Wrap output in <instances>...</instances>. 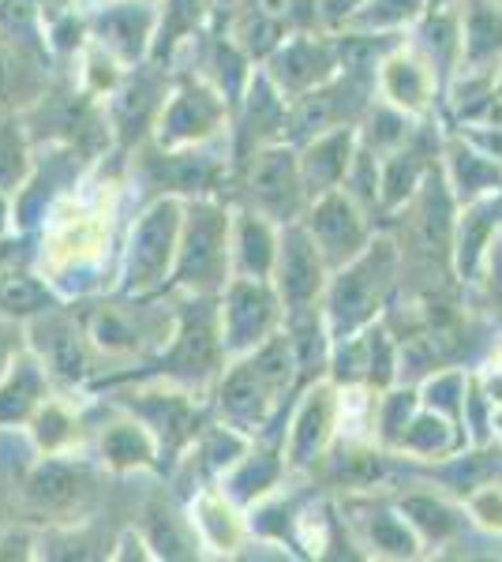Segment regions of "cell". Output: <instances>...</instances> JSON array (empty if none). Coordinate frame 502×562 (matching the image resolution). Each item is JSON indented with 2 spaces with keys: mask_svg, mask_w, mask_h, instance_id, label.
Returning <instances> with one entry per match:
<instances>
[{
  "mask_svg": "<svg viewBox=\"0 0 502 562\" xmlns=\"http://www.w3.org/2000/svg\"><path fill=\"white\" fill-rule=\"evenodd\" d=\"M297 352L289 334H274L259 349L236 357L217 379V409L222 420L241 428L244 435L259 431L278 413L281 394L297 379Z\"/></svg>",
  "mask_w": 502,
  "mask_h": 562,
  "instance_id": "1",
  "label": "cell"
},
{
  "mask_svg": "<svg viewBox=\"0 0 502 562\" xmlns=\"http://www.w3.org/2000/svg\"><path fill=\"white\" fill-rule=\"evenodd\" d=\"M109 225H113V188L109 184H102V192L94 199L76 192L60 195L45 211V233L38 251L42 281L60 285L64 278L102 267L109 248Z\"/></svg>",
  "mask_w": 502,
  "mask_h": 562,
  "instance_id": "2",
  "label": "cell"
},
{
  "mask_svg": "<svg viewBox=\"0 0 502 562\" xmlns=\"http://www.w3.org/2000/svg\"><path fill=\"white\" fill-rule=\"evenodd\" d=\"M233 281V214L222 203L199 195L185 206L172 285L188 296L222 293Z\"/></svg>",
  "mask_w": 502,
  "mask_h": 562,
  "instance_id": "3",
  "label": "cell"
},
{
  "mask_svg": "<svg viewBox=\"0 0 502 562\" xmlns=\"http://www.w3.org/2000/svg\"><path fill=\"white\" fill-rule=\"evenodd\" d=\"M398 248L390 237H376L356 259L334 270L323 296V319L331 326V338H349L364 330L394 289Z\"/></svg>",
  "mask_w": 502,
  "mask_h": 562,
  "instance_id": "4",
  "label": "cell"
},
{
  "mask_svg": "<svg viewBox=\"0 0 502 562\" xmlns=\"http://www.w3.org/2000/svg\"><path fill=\"white\" fill-rule=\"evenodd\" d=\"M185 206L188 199L161 195L147 211L135 217L132 237L124 248V281L121 293L132 301L158 293L166 281H172V267H177L180 229H185Z\"/></svg>",
  "mask_w": 502,
  "mask_h": 562,
  "instance_id": "5",
  "label": "cell"
},
{
  "mask_svg": "<svg viewBox=\"0 0 502 562\" xmlns=\"http://www.w3.org/2000/svg\"><path fill=\"white\" fill-rule=\"evenodd\" d=\"M225 346H222V304L210 296H191L177 315L169 346L161 349V379L203 394L210 383H217L225 371Z\"/></svg>",
  "mask_w": 502,
  "mask_h": 562,
  "instance_id": "6",
  "label": "cell"
},
{
  "mask_svg": "<svg viewBox=\"0 0 502 562\" xmlns=\"http://www.w3.org/2000/svg\"><path fill=\"white\" fill-rule=\"evenodd\" d=\"M230 121V98L222 87H210L203 79H185L172 94L161 102V113L154 121V147L180 150V147H203L217 139Z\"/></svg>",
  "mask_w": 502,
  "mask_h": 562,
  "instance_id": "7",
  "label": "cell"
},
{
  "mask_svg": "<svg viewBox=\"0 0 502 562\" xmlns=\"http://www.w3.org/2000/svg\"><path fill=\"white\" fill-rule=\"evenodd\" d=\"M286 319V304H281L274 281L259 278H233L222 289V346L225 357L236 360L244 352L259 349L263 341L278 334Z\"/></svg>",
  "mask_w": 502,
  "mask_h": 562,
  "instance_id": "8",
  "label": "cell"
},
{
  "mask_svg": "<svg viewBox=\"0 0 502 562\" xmlns=\"http://www.w3.org/2000/svg\"><path fill=\"white\" fill-rule=\"evenodd\" d=\"M248 206L278 225H289L308 214V188L300 173V154L289 143H267L252 154L248 166Z\"/></svg>",
  "mask_w": 502,
  "mask_h": 562,
  "instance_id": "9",
  "label": "cell"
},
{
  "mask_svg": "<svg viewBox=\"0 0 502 562\" xmlns=\"http://www.w3.org/2000/svg\"><path fill=\"white\" fill-rule=\"evenodd\" d=\"M177 319H161L150 307L132 304L127 296L124 304H98L87 315V334L94 341L98 357H113V360H135V357H150L169 346Z\"/></svg>",
  "mask_w": 502,
  "mask_h": 562,
  "instance_id": "10",
  "label": "cell"
},
{
  "mask_svg": "<svg viewBox=\"0 0 502 562\" xmlns=\"http://www.w3.org/2000/svg\"><path fill=\"white\" fill-rule=\"evenodd\" d=\"M196 390L172 383V379H154V383H140L121 390L116 405L140 416L143 424L154 431L161 454H177L191 439H199V402Z\"/></svg>",
  "mask_w": 502,
  "mask_h": 562,
  "instance_id": "11",
  "label": "cell"
},
{
  "mask_svg": "<svg viewBox=\"0 0 502 562\" xmlns=\"http://www.w3.org/2000/svg\"><path fill=\"white\" fill-rule=\"evenodd\" d=\"M326 270H331V262L319 251L308 225H300V222L281 225L274 289H278L281 304H286V319H300V315L319 312V304H323V296H326V285H331Z\"/></svg>",
  "mask_w": 502,
  "mask_h": 562,
  "instance_id": "12",
  "label": "cell"
},
{
  "mask_svg": "<svg viewBox=\"0 0 502 562\" xmlns=\"http://www.w3.org/2000/svg\"><path fill=\"white\" fill-rule=\"evenodd\" d=\"M26 349L42 360L53 383L76 386L87 375H94V341L87 334V323H76L64 312H38L26 319Z\"/></svg>",
  "mask_w": 502,
  "mask_h": 562,
  "instance_id": "13",
  "label": "cell"
},
{
  "mask_svg": "<svg viewBox=\"0 0 502 562\" xmlns=\"http://www.w3.org/2000/svg\"><path fill=\"white\" fill-rule=\"evenodd\" d=\"M308 233L315 237L319 251L331 262V270L345 267L349 259L360 256L371 244V229L368 217H364V206L345 192V188H334V192L312 199L308 206Z\"/></svg>",
  "mask_w": 502,
  "mask_h": 562,
  "instance_id": "14",
  "label": "cell"
},
{
  "mask_svg": "<svg viewBox=\"0 0 502 562\" xmlns=\"http://www.w3.org/2000/svg\"><path fill=\"white\" fill-rule=\"evenodd\" d=\"M68 458L71 454H42V461L23 480L26 503L57 521H76V514H83L94 498V480L83 465Z\"/></svg>",
  "mask_w": 502,
  "mask_h": 562,
  "instance_id": "15",
  "label": "cell"
},
{
  "mask_svg": "<svg viewBox=\"0 0 502 562\" xmlns=\"http://www.w3.org/2000/svg\"><path fill=\"white\" fill-rule=\"evenodd\" d=\"M161 12H154L150 0H105L94 15V42L105 45L121 65H135L154 45Z\"/></svg>",
  "mask_w": 502,
  "mask_h": 562,
  "instance_id": "16",
  "label": "cell"
},
{
  "mask_svg": "<svg viewBox=\"0 0 502 562\" xmlns=\"http://www.w3.org/2000/svg\"><path fill=\"white\" fill-rule=\"evenodd\" d=\"M337 71V53L331 42L323 38H308V34H297V38H286L281 45H274L270 57V71L274 87L281 94H308V90L331 83Z\"/></svg>",
  "mask_w": 502,
  "mask_h": 562,
  "instance_id": "17",
  "label": "cell"
},
{
  "mask_svg": "<svg viewBox=\"0 0 502 562\" xmlns=\"http://www.w3.org/2000/svg\"><path fill=\"white\" fill-rule=\"evenodd\" d=\"M337 409H342V397L334 386L315 383L304 394V402L297 405L293 428H289V447H286V465L289 469H308L326 454L337 428Z\"/></svg>",
  "mask_w": 502,
  "mask_h": 562,
  "instance_id": "18",
  "label": "cell"
},
{
  "mask_svg": "<svg viewBox=\"0 0 502 562\" xmlns=\"http://www.w3.org/2000/svg\"><path fill=\"white\" fill-rule=\"evenodd\" d=\"M353 158H356V132L349 124L312 135L304 143V150H300V173H304L308 199H319L334 192V188H342L353 169Z\"/></svg>",
  "mask_w": 502,
  "mask_h": 562,
  "instance_id": "19",
  "label": "cell"
},
{
  "mask_svg": "<svg viewBox=\"0 0 502 562\" xmlns=\"http://www.w3.org/2000/svg\"><path fill=\"white\" fill-rule=\"evenodd\" d=\"M281 248V225L244 206L233 214V278L274 281Z\"/></svg>",
  "mask_w": 502,
  "mask_h": 562,
  "instance_id": "20",
  "label": "cell"
},
{
  "mask_svg": "<svg viewBox=\"0 0 502 562\" xmlns=\"http://www.w3.org/2000/svg\"><path fill=\"white\" fill-rule=\"evenodd\" d=\"M98 458H102V465L113 469V473H143V469L158 465L161 447L147 424L124 409L113 424H105L102 435H98Z\"/></svg>",
  "mask_w": 502,
  "mask_h": 562,
  "instance_id": "21",
  "label": "cell"
},
{
  "mask_svg": "<svg viewBox=\"0 0 502 562\" xmlns=\"http://www.w3.org/2000/svg\"><path fill=\"white\" fill-rule=\"evenodd\" d=\"M432 60H424L413 49H394L387 60L379 65V87L382 98L390 105L405 109L409 116L427 113L435 94V76H432Z\"/></svg>",
  "mask_w": 502,
  "mask_h": 562,
  "instance_id": "22",
  "label": "cell"
},
{
  "mask_svg": "<svg viewBox=\"0 0 502 562\" xmlns=\"http://www.w3.org/2000/svg\"><path fill=\"white\" fill-rule=\"evenodd\" d=\"M45 397H49V371L31 349H23L15 364L8 368V375L0 379V428L31 424Z\"/></svg>",
  "mask_w": 502,
  "mask_h": 562,
  "instance_id": "23",
  "label": "cell"
},
{
  "mask_svg": "<svg viewBox=\"0 0 502 562\" xmlns=\"http://www.w3.org/2000/svg\"><path fill=\"white\" fill-rule=\"evenodd\" d=\"M207 147V143H203ZM203 147H180V150H161L158 147V158L150 161V180L154 184H166L169 192L166 195H180V199H196V195H207L210 188L217 184V158H210Z\"/></svg>",
  "mask_w": 502,
  "mask_h": 562,
  "instance_id": "24",
  "label": "cell"
},
{
  "mask_svg": "<svg viewBox=\"0 0 502 562\" xmlns=\"http://www.w3.org/2000/svg\"><path fill=\"white\" fill-rule=\"evenodd\" d=\"M191 529L203 548H210L214 555H233L244 540V518L236 514L233 498L222 487H203L191 503Z\"/></svg>",
  "mask_w": 502,
  "mask_h": 562,
  "instance_id": "25",
  "label": "cell"
},
{
  "mask_svg": "<svg viewBox=\"0 0 502 562\" xmlns=\"http://www.w3.org/2000/svg\"><path fill=\"white\" fill-rule=\"evenodd\" d=\"M502 53V8L491 0H469L461 15V60L472 68Z\"/></svg>",
  "mask_w": 502,
  "mask_h": 562,
  "instance_id": "26",
  "label": "cell"
},
{
  "mask_svg": "<svg viewBox=\"0 0 502 562\" xmlns=\"http://www.w3.org/2000/svg\"><path fill=\"white\" fill-rule=\"evenodd\" d=\"M26 428H31L38 454H71V447L83 435V424H79L76 409L68 402H60V397H45Z\"/></svg>",
  "mask_w": 502,
  "mask_h": 562,
  "instance_id": "27",
  "label": "cell"
},
{
  "mask_svg": "<svg viewBox=\"0 0 502 562\" xmlns=\"http://www.w3.org/2000/svg\"><path fill=\"white\" fill-rule=\"evenodd\" d=\"M113 124H116V132L124 135V139H140V132H154V121H158V113H161V90L147 83V79H132V83H124V87H116L113 94Z\"/></svg>",
  "mask_w": 502,
  "mask_h": 562,
  "instance_id": "28",
  "label": "cell"
},
{
  "mask_svg": "<svg viewBox=\"0 0 502 562\" xmlns=\"http://www.w3.org/2000/svg\"><path fill=\"white\" fill-rule=\"evenodd\" d=\"M499 180H502V169L495 158L477 154L469 147H450V188H458V195L465 199L491 195Z\"/></svg>",
  "mask_w": 502,
  "mask_h": 562,
  "instance_id": "29",
  "label": "cell"
},
{
  "mask_svg": "<svg viewBox=\"0 0 502 562\" xmlns=\"http://www.w3.org/2000/svg\"><path fill=\"white\" fill-rule=\"evenodd\" d=\"M31 173H34V158L23 139V128L12 116H0V192L20 195Z\"/></svg>",
  "mask_w": 502,
  "mask_h": 562,
  "instance_id": "30",
  "label": "cell"
},
{
  "mask_svg": "<svg viewBox=\"0 0 502 562\" xmlns=\"http://www.w3.org/2000/svg\"><path fill=\"white\" fill-rule=\"evenodd\" d=\"M424 180V161L413 147H401L394 154L382 158V188H379V203L382 206H398L405 203V195Z\"/></svg>",
  "mask_w": 502,
  "mask_h": 562,
  "instance_id": "31",
  "label": "cell"
},
{
  "mask_svg": "<svg viewBox=\"0 0 502 562\" xmlns=\"http://www.w3.org/2000/svg\"><path fill=\"white\" fill-rule=\"evenodd\" d=\"M398 447H409V450H416V454H424V458H439V454H446V450L458 447V435H454V428L443 420L439 413H424V416H416V420L409 424Z\"/></svg>",
  "mask_w": 502,
  "mask_h": 562,
  "instance_id": "32",
  "label": "cell"
},
{
  "mask_svg": "<svg viewBox=\"0 0 502 562\" xmlns=\"http://www.w3.org/2000/svg\"><path fill=\"white\" fill-rule=\"evenodd\" d=\"M401 514L409 518L413 529H420L424 537H450L454 529H458V514L450 510V506H443L439 498H405L401 503Z\"/></svg>",
  "mask_w": 502,
  "mask_h": 562,
  "instance_id": "33",
  "label": "cell"
},
{
  "mask_svg": "<svg viewBox=\"0 0 502 562\" xmlns=\"http://www.w3.org/2000/svg\"><path fill=\"white\" fill-rule=\"evenodd\" d=\"M368 543L376 551H387V555H416V540H413V532L405 529V518H394V514H387V510L371 514Z\"/></svg>",
  "mask_w": 502,
  "mask_h": 562,
  "instance_id": "34",
  "label": "cell"
},
{
  "mask_svg": "<svg viewBox=\"0 0 502 562\" xmlns=\"http://www.w3.org/2000/svg\"><path fill=\"white\" fill-rule=\"evenodd\" d=\"M207 4L210 0H166V12H161V23H158V45L166 42H180L188 38L191 31L199 26V20L207 15Z\"/></svg>",
  "mask_w": 502,
  "mask_h": 562,
  "instance_id": "35",
  "label": "cell"
},
{
  "mask_svg": "<svg viewBox=\"0 0 502 562\" xmlns=\"http://www.w3.org/2000/svg\"><path fill=\"white\" fill-rule=\"evenodd\" d=\"M0 304H4V312L12 315H38L45 312V289L38 285L34 278H4V285H0Z\"/></svg>",
  "mask_w": 502,
  "mask_h": 562,
  "instance_id": "36",
  "label": "cell"
},
{
  "mask_svg": "<svg viewBox=\"0 0 502 562\" xmlns=\"http://www.w3.org/2000/svg\"><path fill=\"white\" fill-rule=\"evenodd\" d=\"M424 0H368L345 26H398L413 20Z\"/></svg>",
  "mask_w": 502,
  "mask_h": 562,
  "instance_id": "37",
  "label": "cell"
},
{
  "mask_svg": "<svg viewBox=\"0 0 502 562\" xmlns=\"http://www.w3.org/2000/svg\"><path fill=\"white\" fill-rule=\"evenodd\" d=\"M26 349V323H15L12 315L0 319V379L15 364V357Z\"/></svg>",
  "mask_w": 502,
  "mask_h": 562,
  "instance_id": "38",
  "label": "cell"
},
{
  "mask_svg": "<svg viewBox=\"0 0 502 562\" xmlns=\"http://www.w3.org/2000/svg\"><path fill=\"white\" fill-rule=\"evenodd\" d=\"M469 506H472V514H477L480 525H488V529L502 532V487L483 484V492L472 495Z\"/></svg>",
  "mask_w": 502,
  "mask_h": 562,
  "instance_id": "39",
  "label": "cell"
},
{
  "mask_svg": "<svg viewBox=\"0 0 502 562\" xmlns=\"http://www.w3.org/2000/svg\"><path fill=\"white\" fill-rule=\"evenodd\" d=\"M368 0H319V15L331 26H345Z\"/></svg>",
  "mask_w": 502,
  "mask_h": 562,
  "instance_id": "40",
  "label": "cell"
},
{
  "mask_svg": "<svg viewBox=\"0 0 502 562\" xmlns=\"http://www.w3.org/2000/svg\"><path fill=\"white\" fill-rule=\"evenodd\" d=\"M488 289H491V296L502 301V233L491 237L488 244Z\"/></svg>",
  "mask_w": 502,
  "mask_h": 562,
  "instance_id": "41",
  "label": "cell"
},
{
  "mask_svg": "<svg viewBox=\"0 0 502 562\" xmlns=\"http://www.w3.org/2000/svg\"><path fill=\"white\" fill-rule=\"evenodd\" d=\"M255 15H259L263 23L278 26L293 15V0H255Z\"/></svg>",
  "mask_w": 502,
  "mask_h": 562,
  "instance_id": "42",
  "label": "cell"
},
{
  "mask_svg": "<svg viewBox=\"0 0 502 562\" xmlns=\"http://www.w3.org/2000/svg\"><path fill=\"white\" fill-rule=\"evenodd\" d=\"M8 199H12V195L0 192V233L8 229V214H12V206H8Z\"/></svg>",
  "mask_w": 502,
  "mask_h": 562,
  "instance_id": "43",
  "label": "cell"
},
{
  "mask_svg": "<svg viewBox=\"0 0 502 562\" xmlns=\"http://www.w3.org/2000/svg\"><path fill=\"white\" fill-rule=\"evenodd\" d=\"M499 94H502V79H499Z\"/></svg>",
  "mask_w": 502,
  "mask_h": 562,
  "instance_id": "44",
  "label": "cell"
}]
</instances>
